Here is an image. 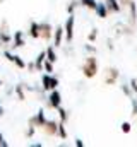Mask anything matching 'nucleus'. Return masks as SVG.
I'll return each instance as SVG.
<instances>
[{
  "instance_id": "1",
  "label": "nucleus",
  "mask_w": 137,
  "mask_h": 147,
  "mask_svg": "<svg viewBox=\"0 0 137 147\" xmlns=\"http://www.w3.org/2000/svg\"><path fill=\"white\" fill-rule=\"evenodd\" d=\"M43 86H45V89H55L57 87V79H53L50 75H45L43 77Z\"/></svg>"
},
{
  "instance_id": "2",
  "label": "nucleus",
  "mask_w": 137,
  "mask_h": 147,
  "mask_svg": "<svg viewBox=\"0 0 137 147\" xmlns=\"http://www.w3.org/2000/svg\"><path fill=\"white\" fill-rule=\"evenodd\" d=\"M5 57H7V58H9L10 62H14V63H16V65H17L19 69H24V67H26V63H24V62H22V60H21L19 57H14V55H10L9 51H5Z\"/></svg>"
},
{
  "instance_id": "3",
  "label": "nucleus",
  "mask_w": 137,
  "mask_h": 147,
  "mask_svg": "<svg viewBox=\"0 0 137 147\" xmlns=\"http://www.w3.org/2000/svg\"><path fill=\"white\" fill-rule=\"evenodd\" d=\"M50 105L52 106H55V108H58L60 106V94L55 91V92H52V96H50Z\"/></svg>"
},
{
  "instance_id": "4",
  "label": "nucleus",
  "mask_w": 137,
  "mask_h": 147,
  "mask_svg": "<svg viewBox=\"0 0 137 147\" xmlns=\"http://www.w3.org/2000/svg\"><path fill=\"white\" fill-rule=\"evenodd\" d=\"M50 34H52V31H50V28L46 26V24H41L39 26V36H43V38H50Z\"/></svg>"
},
{
  "instance_id": "5",
  "label": "nucleus",
  "mask_w": 137,
  "mask_h": 147,
  "mask_svg": "<svg viewBox=\"0 0 137 147\" xmlns=\"http://www.w3.org/2000/svg\"><path fill=\"white\" fill-rule=\"evenodd\" d=\"M24 45V39H22V33L17 31L16 36H14V46H22Z\"/></svg>"
},
{
  "instance_id": "6",
  "label": "nucleus",
  "mask_w": 137,
  "mask_h": 147,
  "mask_svg": "<svg viewBox=\"0 0 137 147\" xmlns=\"http://www.w3.org/2000/svg\"><path fill=\"white\" fill-rule=\"evenodd\" d=\"M84 72H86V75H93V74H94V60H89V62H87Z\"/></svg>"
},
{
  "instance_id": "7",
  "label": "nucleus",
  "mask_w": 137,
  "mask_h": 147,
  "mask_svg": "<svg viewBox=\"0 0 137 147\" xmlns=\"http://www.w3.org/2000/svg\"><path fill=\"white\" fill-rule=\"evenodd\" d=\"M31 36L33 38L39 36V24H31Z\"/></svg>"
},
{
  "instance_id": "8",
  "label": "nucleus",
  "mask_w": 137,
  "mask_h": 147,
  "mask_svg": "<svg viewBox=\"0 0 137 147\" xmlns=\"http://www.w3.org/2000/svg\"><path fill=\"white\" fill-rule=\"evenodd\" d=\"M34 121H36V125H45V115H43V111L38 113V116L34 118Z\"/></svg>"
},
{
  "instance_id": "9",
  "label": "nucleus",
  "mask_w": 137,
  "mask_h": 147,
  "mask_svg": "<svg viewBox=\"0 0 137 147\" xmlns=\"http://www.w3.org/2000/svg\"><path fill=\"white\" fill-rule=\"evenodd\" d=\"M45 125H46L45 130H46L48 134H55V132H57V125H55V123H45Z\"/></svg>"
},
{
  "instance_id": "10",
  "label": "nucleus",
  "mask_w": 137,
  "mask_h": 147,
  "mask_svg": "<svg viewBox=\"0 0 137 147\" xmlns=\"http://www.w3.org/2000/svg\"><path fill=\"white\" fill-rule=\"evenodd\" d=\"M46 57H48L50 62H55V60H57V58H55V51H53V48H48V50H46Z\"/></svg>"
},
{
  "instance_id": "11",
  "label": "nucleus",
  "mask_w": 137,
  "mask_h": 147,
  "mask_svg": "<svg viewBox=\"0 0 137 147\" xmlns=\"http://www.w3.org/2000/svg\"><path fill=\"white\" fill-rule=\"evenodd\" d=\"M72 22H74V19L70 17V19H68V22H67V38H68V39L72 38Z\"/></svg>"
},
{
  "instance_id": "12",
  "label": "nucleus",
  "mask_w": 137,
  "mask_h": 147,
  "mask_svg": "<svg viewBox=\"0 0 137 147\" xmlns=\"http://www.w3.org/2000/svg\"><path fill=\"white\" fill-rule=\"evenodd\" d=\"M0 41H2V43H9V41H10V36H9L5 31H2V33H0Z\"/></svg>"
},
{
  "instance_id": "13",
  "label": "nucleus",
  "mask_w": 137,
  "mask_h": 147,
  "mask_svg": "<svg viewBox=\"0 0 137 147\" xmlns=\"http://www.w3.org/2000/svg\"><path fill=\"white\" fill-rule=\"evenodd\" d=\"M60 38H62V29H57V34H55V43L60 45Z\"/></svg>"
},
{
  "instance_id": "14",
  "label": "nucleus",
  "mask_w": 137,
  "mask_h": 147,
  "mask_svg": "<svg viewBox=\"0 0 137 147\" xmlns=\"http://www.w3.org/2000/svg\"><path fill=\"white\" fill-rule=\"evenodd\" d=\"M43 60H45V53H41V55L38 57V62H36V67H41V63H43Z\"/></svg>"
},
{
  "instance_id": "15",
  "label": "nucleus",
  "mask_w": 137,
  "mask_h": 147,
  "mask_svg": "<svg viewBox=\"0 0 137 147\" xmlns=\"http://www.w3.org/2000/svg\"><path fill=\"white\" fill-rule=\"evenodd\" d=\"M45 69H46L48 72H52V62H50V60H48V62L45 63Z\"/></svg>"
},
{
  "instance_id": "16",
  "label": "nucleus",
  "mask_w": 137,
  "mask_h": 147,
  "mask_svg": "<svg viewBox=\"0 0 137 147\" xmlns=\"http://www.w3.org/2000/svg\"><path fill=\"white\" fill-rule=\"evenodd\" d=\"M58 132H60V135H62V137H65V130H64V127H60V128H58Z\"/></svg>"
},
{
  "instance_id": "17",
  "label": "nucleus",
  "mask_w": 137,
  "mask_h": 147,
  "mask_svg": "<svg viewBox=\"0 0 137 147\" xmlns=\"http://www.w3.org/2000/svg\"><path fill=\"white\" fill-rule=\"evenodd\" d=\"M0 146H7V142H3V137H2V134H0Z\"/></svg>"
},
{
  "instance_id": "18",
  "label": "nucleus",
  "mask_w": 137,
  "mask_h": 147,
  "mask_svg": "<svg viewBox=\"0 0 137 147\" xmlns=\"http://www.w3.org/2000/svg\"><path fill=\"white\" fill-rule=\"evenodd\" d=\"M2 113H3V110H2V108H0V116H2Z\"/></svg>"
},
{
  "instance_id": "19",
  "label": "nucleus",
  "mask_w": 137,
  "mask_h": 147,
  "mask_svg": "<svg viewBox=\"0 0 137 147\" xmlns=\"http://www.w3.org/2000/svg\"><path fill=\"white\" fill-rule=\"evenodd\" d=\"M0 87H2V82H0Z\"/></svg>"
},
{
  "instance_id": "20",
  "label": "nucleus",
  "mask_w": 137,
  "mask_h": 147,
  "mask_svg": "<svg viewBox=\"0 0 137 147\" xmlns=\"http://www.w3.org/2000/svg\"><path fill=\"white\" fill-rule=\"evenodd\" d=\"M0 2H2V0H0Z\"/></svg>"
}]
</instances>
